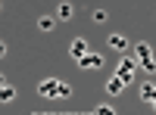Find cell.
Returning <instances> with one entry per match:
<instances>
[{"label":"cell","mask_w":156,"mask_h":115,"mask_svg":"<svg viewBox=\"0 0 156 115\" xmlns=\"http://www.w3.org/2000/svg\"><path fill=\"white\" fill-rule=\"evenodd\" d=\"M78 66H81V69H100V66H103V59H100L97 53H90V50H87V53L78 59Z\"/></svg>","instance_id":"1"},{"label":"cell","mask_w":156,"mask_h":115,"mask_svg":"<svg viewBox=\"0 0 156 115\" xmlns=\"http://www.w3.org/2000/svg\"><path fill=\"white\" fill-rule=\"evenodd\" d=\"M134 69H137V59L128 56V53H122V59H119V72H134Z\"/></svg>","instance_id":"6"},{"label":"cell","mask_w":156,"mask_h":115,"mask_svg":"<svg viewBox=\"0 0 156 115\" xmlns=\"http://www.w3.org/2000/svg\"><path fill=\"white\" fill-rule=\"evenodd\" d=\"M37 28H41V31H53V28H56V22L50 19V16H41V19H37Z\"/></svg>","instance_id":"10"},{"label":"cell","mask_w":156,"mask_h":115,"mask_svg":"<svg viewBox=\"0 0 156 115\" xmlns=\"http://www.w3.org/2000/svg\"><path fill=\"white\" fill-rule=\"evenodd\" d=\"M140 100L156 103V84H144V87H140Z\"/></svg>","instance_id":"8"},{"label":"cell","mask_w":156,"mask_h":115,"mask_svg":"<svg viewBox=\"0 0 156 115\" xmlns=\"http://www.w3.org/2000/svg\"><path fill=\"white\" fill-rule=\"evenodd\" d=\"M125 90V81L119 78V75H112V78H106V93H112V96H119Z\"/></svg>","instance_id":"2"},{"label":"cell","mask_w":156,"mask_h":115,"mask_svg":"<svg viewBox=\"0 0 156 115\" xmlns=\"http://www.w3.org/2000/svg\"><path fill=\"white\" fill-rule=\"evenodd\" d=\"M94 22H106V9H94Z\"/></svg>","instance_id":"15"},{"label":"cell","mask_w":156,"mask_h":115,"mask_svg":"<svg viewBox=\"0 0 156 115\" xmlns=\"http://www.w3.org/2000/svg\"><path fill=\"white\" fill-rule=\"evenodd\" d=\"M109 50H119V53H125V50H128L125 34H112V37H109Z\"/></svg>","instance_id":"5"},{"label":"cell","mask_w":156,"mask_h":115,"mask_svg":"<svg viewBox=\"0 0 156 115\" xmlns=\"http://www.w3.org/2000/svg\"><path fill=\"white\" fill-rule=\"evenodd\" d=\"M140 66H144L147 72H156V59H153V56H144V59H140Z\"/></svg>","instance_id":"13"},{"label":"cell","mask_w":156,"mask_h":115,"mask_svg":"<svg viewBox=\"0 0 156 115\" xmlns=\"http://www.w3.org/2000/svg\"><path fill=\"white\" fill-rule=\"evenodd\" d=\"M97 115H112V106H97Z\"/></svg>","instance_id":"16"},{"label":"cell","mask_w":156,"mask_h":115,"mask_svg":"<svg viewBox=\"0 0 156 115\" xmlns=\"http://www.w3.org/2000/svg\"><path fill=\"white\" fill-rule=\"evenodd\" d=\"M56 96H62V100H66V96H72V87L59 81V84H56Z\"/></svg>","instance_id":"12"},{"label":"cell","mask_w":156,"mask_h":115,"mask_svg":"<svg viewBox=\"0 0 156 115\" xmlns=\"http://www.w3.org/2000/svg\"><path fill=\"white\" fill-rule=\"evenodd\" d=\"M119 78H122L125 84H131V81H134V72H119Z\"/></svg>","instance_id":"14"},{"label":"cell","mask_w":156,"mask_h":115,"mask_svg":"<svg viewBox=\"0 0 156 115\" xmlns=\"http://www.w3.org/2000/svg\"><path fill=\"white\" fill-rule=\"evenodd\" d=\"M150 53H153V50H150V44H144V41L134 47V56H137V59H144V56H150Z\"/></svg>","instance_id":"11"},{"label":"cell","mask_w":156,"mask_h":115,"mask_svg":"<svg viewBox=\"0 0 156 115\" xmlns=\"http://www.w3.org/2000/svg\"><path fill=\"white\" fill-rule=\"evenodd\" d=\"M0 100H3V103H12V100H16V87L3 84V90H0Z\"/></svg>","instance_id":"9"},{"label":"cell","mask_w":156,"mask_h":115,"mask_svg":"<svg viewBox=\"0 0 156 115\" xmlns=\"http://www.w3.org/2000/svg\"><path fill=\"white\" fill-rule=\"evenodd\" d=\"M56 84H59V81H41V84H37V93L47 96V100H53V96H56Z\"/></svg>","instance_id":"3"},{"label":"cell","mask_w":156,"mask_h":115,"mask_svg":"<svg viewBox=\"0 0 156 115\" xmlns=\"http://www.w3.org/2000/svg\"><path fill=\"white\" fill-rule=\"evenodd\" d=\"M56 16H59L62 22H69V19L75 16V6H72V3H59V6H56Z\"/></svg>","instance_id":"7"},{"label":"cell","mask_w":156,"mask_h":115,"mask_svg":"<svg viewBox=\"0 0 156 115\" xmlns=\"http://www.w3.org/2000/svg\"><path fill=\"white\" fill-rule=\"evenodd\" d=\"M69 53H72L75 59H81V56L87 53V44L81 41V37H75V41H72V47H69Z\"/></svg>","instance_id":"4"}]
</instances>
